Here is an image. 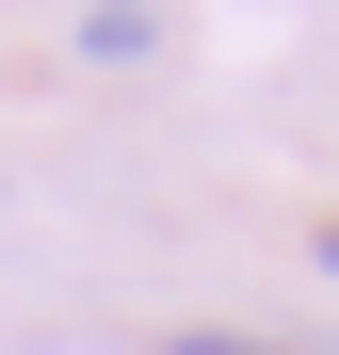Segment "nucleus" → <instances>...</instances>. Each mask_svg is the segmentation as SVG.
<instances>
[{
	"label": "nucleus",
	"mask_w": 339,
	"mask_h": 355,
	"mask_svg": "<svg viewBox=\"0 0 339 355\" xmlns=\"http://www.w3.org/2000/svg\"><path fill=\"white\" fill-rule=\"evenodd\" d=\"M81 49H97V65H146V49H162V17H146V0H97V17H81Z\"/></svg>",
	"instance_id": "1"
},
{
	"label": "nucleus",
	"mask_w": 339,
	"mask_h": 355,
	"mask_svg": "<svg viewBox=\"0 0 339 355\" xmlns=\"http://www.w3.org/2000/svg\"><path fill=\"white\" fill-rule=\"evenodd\" d=\"M162 355H275V339H162Z\"/></svg>",
	"instance_id": "2"
},
{
	"label": "nucleus",
	"mask_w": 339,
	"mask_h": 355,
	"mask_svg": "<svg viewBox=\"0 0 339 355\" xmlns=\"http://www.w3.org/2000/svg\"><path fill=\"white\" fill-rule=\"evenodd\" d=\"M323 275H339V226H323Z\"/></svg>",
	"instance_id": "3"
}]
</instances>
